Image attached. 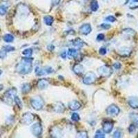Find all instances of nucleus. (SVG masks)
Wrapping results in <instances>:
<instances>
[{
	"mask_svg": "<svg viewBox=\"0 0 138 138\" xmlns=\"http://www.w3.org/2000/svg\"><path fill=\"white\" fill-rule=\"evenodd\" d=\"M33 59L30 57H23L22 61L16 66V71L22 75H27L32 71V62Z\"/></svg>",
	"mask_w": 138,
	"mask_h": 138,
	"instance_id": "f257e3e1",
	"label": "nucleus"
},
{
	"mask_svg": "<svg viewBox=\"0 0 138 138\" xmlns=\"http://www.w3.org/2000/svg\"><path fill=\"white\" fill-rule=\"evenodd\" d=\"M17 90L15 88H12L8 90L3 95V101L8 105H12L14 98L16 96Z\"/></svg>",
	"mask_w": 138,
	"mask_h": 138,
	"instance_id": "f03ea898",
	"label": "nucleus"
},
{
	"mask_svg": "<svg viewBox=\"0 0 138 138\" xmlns=\"http://www.w3.org/2000/svg\"><path fill=\"white\" fill-rule=\"evenodd\" d=\"M30 104L35 110L39 111L44 106V102L40 96H35L30 100Z\"/></svg>",
	"mask_w": 138,
	"mask_h": 138,
	"instance_id": "7ed1b4c3",
	"label": "nucleus"
},
{
	"mask_svg": "<svg viewBox=\"0 0 138 138\" xmlns=\"http://www.w3.org/2000/svg\"><path fill=\"white\" fill-rule=\"evenodd\" d=\"M97 80V76L93 72H88L83 78V83L86 85H90L95 83Z\"/></svg>",
	"mask_w": 138,
	"mask_h": 138,
	"instance_id": "20e7f679",
	"label": "nucleus"
},
{
	"mask_svg": "<svg viewBox=\"0 0 138 138\" xmlns=\"http://www.w3.org/2000/svg\"><path fill=\"white\" fill-rule=\"evenodd\" d=\"M98 73L101 76L104 77H110L112 75L113 69L111 68V67L108 66H102L98 69Z\"/></svg>",
	"mask_w": 138,
	"mask_h": 138,
	"instance_id": "39448f33",
	"label": "nucleus"
},
{
	"mask_svg": "<svg viewBox=\"0 0 138 138\" xmlns=\"http://www.w3.org/2000/svg\"><path fill=\"white\" fill-rule=\"evenodd\" d=\"M35 119V115L31 113H26L23 115L21 122L24 124H30Z\"/></svg>",
	"mask_w": 138,
	"mask_h": 138,
	"instance_id": "423d86ee",
	"label": "nucleus"
},
{
	"mask_svg": "<svg viewBox=\"0 0 138 138\" xmlns=\"http://www.w3.org/2000/svg\"><path fill=\"white\" fill-rule=\"evenodd\" d=\"M30 130L33 135L35 137H39L42 133V126L39 123H35L32 125Z\"/></svg>",
	"mask_w": 138,
	"mask_h": 138,
	"instance_id": "0eeeda50",
	"label": "nucleus"
},
{
	"mask_svg": "<svg viewBox=\"0 0 138 138\" xmlns=\"http://www.w3.org/2000/svg\"><path fill=\"white\" fill-rule=\"evenodd\" d=\"M119 112H120V109L115 104H111L106 109V113H107V114L113 117L118 115Z\"/></svg>",
	"mask_w": 138,
	"mask_h": 138,
	"instance_id": "6e6552de",
	"label": "nucleus"
},
{
	"mask_svg": "<svg viewBox=\"0 0 138 138\" xmlns=\"http://www.w3.org/2000/svg\"><path fill=\"white\" fill-rule=\"evenodd\" d=\"M17 13L20 16H26L29 13V8L24 4H19L17 6Z\"/></svg>",
	"mask_w": 138,
	"mask_h": 138,
	"instance_id": "1a4fd4ad",
	"label": "nucleus"
},
{
	"mask_svg": "<svg viewBox=\"0 0 138 138\" xmlns=\"http://www.w3.org/2000/svg\"><path fill=\"white\" fill-rule=\"evenodd\" d=\"M92 31V28L89 24H85L79 28V33L84 35H87L90 34Z\"/></svg>",
	"mask_w": 138,
	"mask_h": 138,
	"instance_id": "9d476101",
	"label": "nucleus"
},
{
	"mask_svg": "<svg viewBox=\"0 0 138 138\" xmlns=\"http://www.w3.org/2000/svg\"><path fill=\"white\" fill-rule=\"evenodd\" d=\"M113 128V123L110 121H106L103 123L102 129L105 133H110Z\"/></svg>",
	"mask_w": 138,
	"mask_h": 138,
	"instance_id": "9b49d317",
	"label": "nucleus"
},
{
	"mask_svg": "<svg viewBox=\"0 0 138 138\" xmlns=\"http://www.w3.org/2000/svg\"><path fill=\"white\" fill-rule=\"evenodd\" d=\"M81 104L78 101H75V100H73L69 102L68 104V108L69 109H70L71 111H75L79 110V108H81Z\"/></svg>",
	"mask_w": 138,
	"mask_h": 138,
	"instance_id": "f8f14e48",
	"label": "nucleus"
},
{
	"mask_svg": "<svg viewBox=\"0 0 138 138\" xmlns=\"http://www.w3.org/2000/svg\"><path fill=\"white\" fill-rule=\"evenodd\" d=\"M73 72L75 73L77 75H81L83 74L84 71V68L83 66L80 64H75L73 68Z\"/></svg>",
	"mask_w": 138,
	"mask_h": 138,
	"instance_id": "ddd939ff",
	"label": "nucleus"
},
{
	"mask_svg": "<svg viewBox=\"0 0 138 138\" xmlns=\"http://www.w3.org/2000/svg\"><path fill=\"white\" fill-rule=\"evenodd\" d=\"M131 49L128 47H122L119 49L118 53L122 57H128L131 54Z\"/></svg>",
	"mask_w": 138,
	"mask_h": 138,
	"instance_id": "4468645a",
	"label": "nucleus"
},
{
	"mask_svg": "<svg viewBox=\"0 0 138 138\" xmlns=\"http://www.w3.org/2000/svg\"><path fill=\"white\" fill-rule=\"evenodd\" d=\"M49 85V81L46 79H39L37 82V87L41 90L46 89V88H48Z\"/></svg>",
	"mask_w": 138,
	"mask_h": 138,
	"instance_id": "2eb2a0df",
	"label": "nucleus"
},
{
	"mask_svg": "<svg viewBox=\"0 0 138 138\" xmlns=\"http://www.w3.org/2000/svg\"><path fill=\"white\" fill-rule=\"evenodd\" d=\"M128 103L131 108H138V98L130 97L128 100Z\"/></svg>",
	"mask_w": 138,
	"mask_h": 138,
	"instance_id": "dca6fc26",
	"label": "nucleus"
},
{
	"mask_svg": "<svg viewBox=\"0 0 138 138\" xmlns=\"http://www.w3.org/2000/svg\"><path fill=\"white\" fill-rule=\"evenodd\" d=\"M51 135H52V137H59L62 136V130L60 129V128L57 127V126H54L52 128V130H51Z\"/></svg>",
	"mask_w": 138,
	"mask_h": 138,
	"instance_id": "f3484780",
	"label": "nucleus"
},
{
	"mask_svg": "<svg viewBox=\"0 0 138 138\" xmlns=\"http://www.w3.org/2000/svg\"><path fill=\"white\" fill-rule=\"evenodd\" d=\"M54 110L57 113H62L63 111L65 110V106L62 102H57L55 106Z\"/></svg>",
	"mask_w": 138,
	"mask_h": 138,
	"instance_id": "a211bd4d",
	"label": "nucleus"
},
{
	"mask_svg": "<svg viewBox=\"0 0 138 138\" xmlns=\"http://www.w3.org/2000/svg\"><path fill=\"white\" fill-rule=\"evenodd\" d=\"M84 44V41L81 39L80 38H76L75 39H74L73 41V45L74 46H77L79 48H81Z\"/></svg>",
	"mask_w": 138,
	"mask_h": 138,
	"instance_id": "6ab92c4d",
	"label": "nucleus"
},
{
	"mask_svg": "<svg viewBox=\"0 0 138 138\" xmlns=\"http://www.w3.org/2000/svg\"><path fill=\"white\" fill-rule=\"evenodd\" d=\"M31 90V86H30V84L28 83H25L22 85V91L24 94H26V93H29Z\"/></svg>",
	"mask_w": 138,
	"mask_h": 138,
	"instance_id": "aec40b11",
	"label": "nucleus"
},
{
	"mask_svg": "<svg viewBox=\"0 0 138 138\" xmlns=\"http://www.w3.org/2000/svg\"><path fill=\"white\" fill-rule=\"evenodd\" d=\"M135 33V30L132 29V28H126V29H124L123 31H122V34L125 36H133L134 34Z\"/></svg>",
	"mask_w": 138,
	"mask_h": 138,
	"instance_id": "412c9836",
	"label": "nucleus"
},
{
	"mask_svg": "<svg viewBox=\"0 0 138 138\" xmlns=\"http://www.w3.org/2000/svg\"><path fill=\"white\" fill-rule=\"evenodd\" d=\"M43 20H44V22L47 26H51L53 24V21H54L53 17L51 16V15H46V16L44 17Z\"/></svg>",
	"mask_w": 138,
	"mask_h": 138,
	"instance_id": "4be33fe9",
	"label": "nucleus"
},
{
	"mask_svg": "<svg viewBox=\"0 0 138 138\" xmlns=\"http://www.w3.org/2000/svg\"><path fill=\"white\" fill-rule=\"evenodd\" d=\"M99 8V4L97 0H92V2L90 3V9L93 12L97 11Z\"/></svg>",
	"mask_w": 138,
	"mask_h": 138,
	"instance_id": "5701e85b",
	"label": "nucleus"
},
{
	"mask_svg": "<svg viewBox=\"0 0 138 138\" xmlns=\"http://www.w3.org/2000/svg\"><path fill=\"white\" fill-rule=\"evenodd\" d=\"M4 40L7 43H11V42H13L14 40V37L11 34H6L4 36Z\"/></svg>",
	"mask_w": 138,
	"mask_h": 138,
	"instance_id": "b1692460",
	"label": "nucleus"
},
{
	"mask_svg": "<svg viewBox=\"0 0 138 138\" xmlns=\"http://www.w3.org/2000/svg\"><path fill=\"white\" fill-rule=\"evenodd\" d=\"M35 74L38 76H41L46 75V73L44 72L43 68H41L39 66H37L35 68Z\"/></svg>",
	"mask_w": 138,
	"mask_h": 138,
	"instance_id": "393cba45",
	"label": "nucleus"
},
{
	"mask_svg": "<svg viewBox=\"0 0 138 138\" xmlns=\"http://www.w3.org/2000/svg\"><path fill=\"white\" fill-rule=\"evenodd\" d=\"M68 55L71 57H76L77 55V53L75 49H70L68 51Z\"/></svg>",
	"mask_w": 138,
	"mask_h": 138,
	"instance_id": "a878e982",
	"label": "nucleus"
},
{
	"mask_svg": "<svg viewBox=\"0 0 138 138\" xmlns=\"http://www.w3.org/2000/svg\"><path fill=\"white\" fill-rule=\"evenodd\" d=\"M22 54L25 55L26 57H30L33 54V50L31 49H25L24 51L22 52Z\"/></svg>",
	"mask_w": 138,
	"mask_h": 138,
	"instance_id": "bb28decb",
	"label": "nucleus"
},
{
	"mask_svg": "<svg viewBox=\"0 0 138 138\" xmlns=\"http://www.w3.org/2000/svg\"><path fill=\"white\" fill-rule=\"evenodd\" d=\"M8 7L5 5L0 6V15H4L7 13Z\"/></svg>",
	"mask_w": 138,
	"mask_h": 138,
	"instance_id": "cd10ccee",
	"label": "nucleus"
},
{
	"mask_svg": "<svg viewBox=\"0 0 138 138\" xmlns=\"http://www.w3.org/2000/svg\"><path fill=\"white\" fill-rule=\"evenodd\" d=\"M95 137L96 138L105 137V135H104V132L102 131V130H98L97 131H96V133H95Z\"/></svg>",
	"mask_w": 138,
	"mask_h": 138,
	"instance_id": "c85d7f7f",
	"label": "nucleus"
},
{
	"mask_svg": "<svg viewBox=\"0 0 138 138\" xmlns=\"http://www.w3.org/2000/svg\"><path fill=\"white\" fill-rule=\"evenodd\" d=\"M14 100H15V104H16L17 105V106L19 107L20 109H22V102H21V100H20V99H19L17 96H15V98H14Z\"/></svg>",
	"mask_w": 138,
	"mask_h": 138,
	"instance_id": "c756f323",
	"label": "nucleus"
},
{
	"mask_svg": "<svg viewBox=\"0 0 138 138\" xmlns=\"http://www.w3.org/2000/svg\"><path fill=\"white\" fill-rule=\"evenodd\" d=\"M71 119L73 121H75V122H78L80 120V117L79 115L78 114L76 113H74L72 114L71 115Z\"/></svg>",
	"mask_w": 138,
	"mask_h": 138,
	"instance_id": "7c9ffc66",
	"label": "nucleus"
},
{
	"mask_svg": "<svg viewBox=\"0 0 138 138\" xmlns=\"http://www.w3.org/2000/svg\"><path fill=\"white\" fill-rule=\"evenodd\" d=\"M43 70H44V72L46 74H50V73H52L53 72V68L51 66H45L43 68Z\"/></svg>",
	"mask_w": 138,
	"mask_h": 138,
	"instance_id": "2f4dec72",
	"label": "nucleus"
},
{
	"mask_svg": "<svg viewBox=\"0 0 138 138\" xmlns=\"http://www.w3.org/2000/svg\"><path fill=\"white\" fill-rule=\"evenodd\" d=\"M2 49H4V50L6 52H7V53L15 51V48H14V47H13V46H4Z\"/></svg>",
	"mask_w": 138,
	"mask_h": 138,
	"instance_id": "473e14b6",
	"label": "nucleus"
},
{
	"mask_svg": "<svg viewBox=\"0 0 138 138\" xmlns=\"http://www.w3.org/2000/svg\"><path fill=\"white\" fill-rule=\"evenodd\" d=\"M122 132L119 130H115L113 133V137H116V138H119L122 137Z\"/></svg>",
	"mask_w": 138,
	"mask_h": 138,
	"instance_id": "72a5a7b5",
	"label": "nucleus"
},
{
	"mask_svg": "<svg viewBox=\"0 0 138 138\" xmlns=\"http://www.w3.org/2000/svg\"><path fill=\"white\" fill-rule=\"evenodd\" d=\"M79 137H88V133L86 131H81L78 133Z\"/></svg>",
	"mask_w": 138,
	"mask_h": 138,
	"instance_id": "f704fd0d",
	"label": "nucleus"
},
{
	"mask_svg": "<svg viewBox=\"0 0 138 138\" xmlns=\"http://www.w3.org/2000/svg\"><path fill=\"white\" fill-rule=\"evenodd\" d=\"M6 55H7V52H6L4 49L0 50V58L1 59H4V57H6Z\"/></svg>",
	"mask_w": 138,
	"mask_h": 138,
	"instance_id": "c9c22d12",
	"label": "nucleus"
},
{
	"mask_svg": "<svg viewBox=\"0 0 138 138\" xmlns=\"http://www.w3.org/2000/svg\"><path fill=\"white\" fill-rule=\"evenodd\" d=\"M135 126L134 124H130V126L128 127V131L130 133H133L135 131Z\"/></svg>",
	"mask_w": 138,
	"mask_h": 138,
	"instance_id": "e433bc0d",
	"label": "nucleus"
},
{
	"mask_svg": "<svg viewBox=\"0 0 138 138\" xmlns=\"http://www.w3.org/2000/svg\"><path fill=\"white\" fill-rule=\"evenodd\" d=\"M100 27L102 28H103L104 30H108L109 28H111V25L108 24H102L100 25Z\"/></svg>",
	"mask_w": 138,
	"mask_h": 138,
	"instance_id": "4c0bfd02",
	"label": "nucleus"
},
{
	"mask_svg": "<svg viewBox=\"0 0 138 138\" xmlns=\"http://www.w3.org/2000/svg\"><path fill=\"white\" fill-rule=\"evenodd\" d=\"M106 20H107L108 22H114L116 21V19H115V17L114 16H112V15H109L106 18Z\"/></svg>",
	"mask_w": 138,
	"mask_h": 138,
	"instance_id": "58836bf2",
	"label": "nucleus"
},
{
	"mask_svg": "<svg viewBox=\"0 0 138 138\" xmlns=\"http://www.w3.org/2000/svg\"><path fill=\"white\" fill-rule=\"evenodd\" d=\"M99 53H100V54L102 55H104L106 54V53H107V50H106V49L104 48V47H102V48L100 49Z\"/></svg>",
	"mask_w": 138,
	"mask_h": 138,
	"instance_id": "ea45409f",
	"label": "nucleus"
},
{
	"mask_svg": "<svg viewBox=\"0 0 138 138\" xmlns=\"http://www.w3.org/2000/svg\"><path fill=\"white\" fill-rule=\"evenodd\" d=\"M104 39V35L103 34H99L97 37V40L99 41H101Z\"/></svg>",
	"mask_w": 138,
	"mask_h": 138,
	"instance_id": "a19ab883",
	"label": "nucleus"
},
{
	"mask_svg": "<svg viewBox=\"0 0 138 138\" xmlns=\"http://www.w3.org/2000/svg\"><path fill=\"white\" fill-rule=\"evenodd\" d=\"M121 64H119V63H115V64H113V67L116 70H119V69H120V68H121Z\"/></svg>",
	"mask_w": 138,
	"mask_h": 138,
	"instance_id": "79ce46f5",
	"label": "nucleus"
},
{
	"mask_svg": "<svg viewBox=\"0 0 138 138\" xmlns=\"http://www.w3.org/2000/svg\"><path fill=\"white\" fill-rule=\"evenodd\" d=\"M60 0H52V5L53 6H57L59 4V3H60Z\"/></svg>",
	"mask_w": 138,
	"mask_h": 138,
	"instance_id": "37998d69",
	"label": "nucleus"
},
{
	"mask_svg": "<svg viewBox=\"0 0 138 138\" xmlns=\"http://www.w3.org/2000/svg\"><path fill=\"white\" fill-rule=\"evenodd\" d=\"M61 57H62V58H64V59L66 58V52H63L61 54Z\"/></svg>",
	"mask_w": 138,
	"mask_h": 138,
	"instance_id": "c03bdc74",
	"label": "nucleus"
},
{
	"mask_svg": "<svg viewBox=\"0 0 138 138\" xmlns=\"http://www.w3.org/2000/svg\"><path fill=\"white\" fill-rule=\"evenodd\" d=\"M55 49V46L53 45H50V46L48 47V49L50 50V51H52V50H54Z\"/></svg>",
	"mask_w": 138,
	"mask_h": 138,
	"instance_id": "a18cd8bd",
	"label": "nucleus"
},
{
	"mask_svg": "<svg viewBox=\"0 0 138 138\" xmlns=\"http://www.w3.org/2000/svg\"><path fill=\"white\" fill-rule=\"evenodd\" d=\"M3 88H4V86H3V85H2V84H0V91H2V90Z\"/></svg>",
	"mask_w": 138,
	"mask_h": 138,
	"instance_id": "49530a36",
	"label": "nucleus"
},
{
	"mask_svg": "<svg viewBox=\"0 0 138 138\" xmlns=\"http://www.w3.org/2000/svg\"><path fill=\"white\" fill-rule=\"evenodd\" d=\"M134 2H138V0H133Z\"/></svg>",
	"mask_w": 138,
	"mask_h": 138,
	"instance_id": "de8ad7c7",
	"label": "nucleus"
},
{
	"mask_svg": "<svg viewBox=\"0 0 138 138\" xmlns=\"http://www.w3.org/2000/svg\"><path fill=\"white\" fill-rule=\"evenodd\" d=\"M2 70H0V75H2Z\"/></svg>",
	"mask_w": 138,
	"mask_h": 138,
	"instance_id": "09e8293b",
	"label": "nucleus"
},
{
	"mask_svg": "<svg viewBox=\"0 0 138 138\" xmlns=\"http://www.w3.org/2000/svg\"><path fill=\"white\" fill-rule=\"evenodd\" d=\"M136 124H137V126H138V120H137V122H136Z\"/></svg>",
	"mask_w": 138,
	"mask_h": 138,
	"instance_id": "8fccbe9b",
	"label": "nucleus"
},
{
	"mask_svg": "<svg viewBox=\"0 0 138 138\" xmlns=\"http://www.w3.org/2000/svg\"><path fill=\"white\" fill-rule=\"evenodd\" d=\"M137 137H138V135H137Z\"/></svg>",
	"mask_w": 138,
	"mask_h": 138,
	"instance_id": "3c124183",
	"label": "nucleus"
}]
</instances>
